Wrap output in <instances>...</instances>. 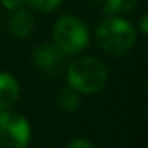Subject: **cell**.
<instances>
[{"label":"cell","mask_w":148,"mask_h":148,"mask_svg":"<svg viewBox=\"0 0 148 148\" xmlns=\"http://www.w3.org/2000/svg\"><path fill=\"white\" fill-rule=\"evenodd\" d=\"M96 42L110 56H124L137 43V30L129 21L118 16L102 19L96 27Z\"/></svg>","instance_id":"cell-1"},{"label":"cell","mask_w":148,"mask_h":148,"mask_svg":"<svg viewBox=\"0 0 148 148\" xmlns=\"http://www.w3.org/2000/svg\"><path fill=\"white\" fill-rule=\"evenodd\" d=\"M108 80L107 67L92 56L77 59L67 69V83L83 94H96L102 91Z\"/></svg>","instance_id":"cell-2"},{"label":"cell","mask_w":148,"mask_h":148,"mask_svg":"<svg viewBox=\"0 0 148 148\" xmlns=\"http://www.w3.org/2000/svg\"><path fill=\"white\" fill-rule=\"evenodd\" d=\"M54 46L64 56H75L86 49L89 43V29L77 16H62L53 29Z\"/></svg>","instance_id":"cell-3"},{"label":"cell","mask_w":148,"mask_h":148,"mask_svg":"<svg viewBox=\"0 0 148 148\" xmlns=\"http://www.w3.org/2000/svg\"><path fill=\"white\" fill-rule=\"evenodd\" d=\"M32 137L30 124L14 112L0 113V148H26Z\"/></svg>","instance_id":"cell-4"},{"label":"cell","mask_w":148,"mask_h":148,"mask_svg":"<svg viewBox=\"0 0 148 148\" xmlns=\"http://www.w3.org/2000/svg\"><path fill=\"white\" fill-rule=\"evenodd\" d=\"M32 62L42 73L49 77H58L64 70V54L49 43L37 46L32 53Z\"/></svg>","instance_id":"cell-5"},{"label":"cell","mask_w":148,"mask_h":148,"mask_svg":"<svg viewBox=\"0 0 148 148\" xmlns=\"http://www.w3.org/2000/svg\"><path fill=\"white\" fill-rule=\"evenodd\" d=\"M8 29H10L11 35L16 38H26L30 35L34 29V19L27 10L18 8L13 10V14L8 19Z\"/></svg>","instance_id":"cell-6"},{"label":"cell","mask_w":148,"mask_h":148,"mask_svg":"<svg viewBox=\"0 0 148 148\" xmlns=\"http://www.w3.org/2000/svg\"><path fill=\"white\" fill-rule=\"evenodd\" d=\"M19 97V84L13 75L2 72L0 73V110H7Z\"/></svg>","instance_id":"cell-7"},{"label":"cell","mask_w":148,"mask_h":148,"mask_svg":"<svg viewBox=\"0 0 148 148\" xmlns=\"http://www.w3.org/2000/svg\"><path fill=\"white\" fill-rule=\"evenodd\" d=\"M58 107L65 113H75L81 105V97L77 89L72 86H64L58 92V99H56Z\"/></svg>","instance_id":"cell-8"},{"label":"cell","mask_w":148,"mask_h":148,"mask_svg":"<svg viewBox=\"0 0 148 148\" xmlns=\"http://www.w3.org/2000/svg\"><path fill=\"white\" fill-rule=\"evenodd\" d=\"M103 2H105L103 13L108 14V16H118V14L129 13L138 3V0H103Z\"/></svg>","instance_id":"cell-9"},{"label":"cell","mask_w":148,"mask_h":148,"mask_svg":"<svg viewBox=\"0 0 148 148\" xmlns=\"http://www.w3.org/2000/svg\"><path fill=\"white\" fill-rule=\"evenodd\" d=\"M64 0H26V3L32 7L37 11H43V13H49V11L58 10L62 5Z\"/></svg>","instance_id":"cell-10"},{"label":"cell","mask_w":148,"mask_h":148,"mask_svg":"<svg viewBox=\"0 0 148 148\" xmlns=\"http://www.w3.org/2000/svg\"><path fill=\"white\" fill-rule=\"evenodd\" d=\"M2 5L7 10L13 11V10H18V8H23L26 5V0H2Z\"/></svg>","instance_id":"cell-11"},{"label":"cell","mask_w":148,"mask_h":148,"mask_svg":"<svg viewBox=\"0 0 148 148\" xmlns=\"http://www.w3.org/2000/svg\"><path fill=\"white\" fill-rule=\"evenodd\" d=\"M67 147L69 148H94V143L92 142H88V140H83V138H77V140L69 142Z\"/></svg>","instance_id":"cell-12"},{"label":"cell","mask_w":148,"mask_h":148,"mask_svg":"<svg viewBox=\"0 0 148 148\" xmlns=\"http://www.w3.org/2000/svg\"><path fill=\"white\" fill-rule=\"evenodd\" d=\"M140 34H143V35H147V32H148V27H147V24H148V18H147V14H142V18H140Z\"/></svg>","instance_id":"cell-13"},{"label":"cell","mask_w":148,"mask_h":148,"mask_svg":"<svg viewBox=\"0 0 148 148\" xmlns=\"http://www.w3.org/2000/svg\"><path fill=\"white\" fill-rule=\"evenodd\" d=\"M92 2H103V0H92Z\"/></svg>","instance_id":"cell-14"}]
</instances>
